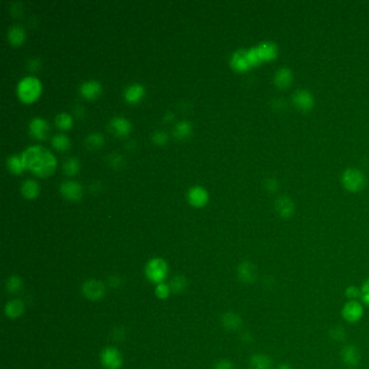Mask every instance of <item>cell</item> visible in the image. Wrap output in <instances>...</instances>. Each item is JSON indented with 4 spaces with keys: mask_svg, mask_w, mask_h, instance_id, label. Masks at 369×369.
<instances>
[{
    "mask_svg": "<svg viewBox=\"0 0 369 369\" xmlns=\"http://www.w3.org/2000/svg\"><path fill=\"white\" fill-rule=\"evenodd\" d=\"M22 162L25 168L31 169L37 176L47 177L51 174L56 167L54 155L41 145L27 147L22 153Z\"/></svg>",
    "mask_w": 369,
    "mask_h": 369,
    "instance_id": "1",
    "label": "cell"
},
{
    "mask_svg": "<svg viewBox=\"0 0 369 369\" xmlns=\"http://www.w3.org/2000/svg\"><path fill=\"white\" fill-rule=\"evenodd\" d=\"M41 82L34 76L24 77L17 84V95L26 103L33 102L41 93Z\"/></svg>",
    "mask_w": 369,
    "mask_h": 369,
    "instance_id": "2",
    "label": "cell"
},
{
    "mask_svg": "<svg viewBox=\"0 0 369 369\" xmlns=\"http://www.w3.org/2000/svg\"><path fill=\"white\" fill-rule=\"evenodd\" d=\"M168 264L162 258H153L145 266V275L149 282L156 285L162 284L168 275Z\"/></svg>",
    "mask_w": 369,
    "mask_h": 369,
    "instance_id": "3",
    "label": "cell"
},
{
    "mask_svg": "<svg viewBox=\"0 0 369 369\" xmlns=\"http://www.w3.org/2000/svg\"><path fill=\"white\" fill-rule=\"evenodd\" d=\"M342 318L347 323H357L364 315V306L358 300H348L341 310Z\"/></svg>",
    "mask_w": 369,
    "mask_h": 369,
    "instance_id": "4",
    "label": "cell"
},
{
    "mask_svg": "<svg viewBox=\"0 0 369 369\" xmlns=\"http://www.w3.org/2000/svg\"><path fill=\"white\" fill-rule=\"evenodd\" d=\"M342 183L348 191L357 192L365 185V177L356 169H347L342 174Z\"/></svg>",
    "mask_w": 369,
    "mask_h": 369,
    "instance_id": "5",
    "label": "cell"
},
{
    "mask_svg": "<svg viewBox=\"0 0 369 369\" xmlns=\"http://www.w3.org/2000/svg\"><path fill=\"white\" fill-rule=\"evenodd\" d=\"M101 363L105 369H119L123 365V356L116 347L108 346L101 353Z\"/></svg>",
    "mask_w": 369,
    "mask_h": 369,
    "instance_id": "6",
    "label": "cell"
},
{
    "mask_svg": "<svg viewBox=\"0 0 369 369\" xmlns=\"http://www.w3.org/2000/svg\"><path fill=\"white\" fill-rule=\"evenodd\" d=\"M83 294L89 300H100L105 294V287L103 283L95 279L87 281L83 286Z\"/></svg>",
    "mask_w": 369,
    "mask_h": 369,
    "instance_id": "7",
    "label": "cell"
},
{
    "mask_svg": "<svg viewBox=\"0 0 369 369\" xmlns=\"http://www.w3.org/2000/svg\"><path fill=\"white\" fill-rule=\"evenodd\" d=\"M341 358L342 362L347 367L354 368L360 364L361 361L360 350H358V348L353 344H347L341 350Z\"/></svg>",
    "mask_w": 369,
    "mask_h": 369,
    "instance_id": "8",
    "label": "cell"
},
{
    "mask_svg": "<svg viewBox=\"0 0 369 369\" xmlns=\"http://www.w3.org/2000/svg\"><path fill=\"white\" fill-rule=\"evenodd\" d=\"M238 278L245 284H253L257 278L256 266L249 261H245L239 264L237 268Z\"/></svg>",
    "mask_w": 369,
    "mask_h": 369,
    "instance_id": "9",
    "label": "cell"
},
{
    "mask_svg": "<svg viewBox=\"0 0 369 369\" xmlns=\"http://www.w3.org/2000/svg\"><path fill=\"white\" fill-rule=\"evenodd\" d=\"M60 191L63 194L64 197L67 199H72V201H77L81 198L83 194V189L81 184L75 181H65L61 184Z\"/></svg>",
    "mask_w": 369,
    "mask_h": 369,
    "instance_id": "10",
    "label": "cell"
},
{
    "mask_svg": "<svg viewBox=\"0 0 369 369\" xmlns=\"http://www.w3.org/2000/svg\"><path fill=\"white\" fill-rule=\"evenodd\" d=\"M293 99L295 105L298 108L303 109V111H307V109H310L314 105V99L312 94L306 90L296 91Z\"/></svg>",
    "mask_w": 369,
    "mask_h": 369,
    "instance_id": "11",
    "label": "cell"
},
{
    "mask_svg": "<svg viewBox=\"0 0 369 369\" xmlns=\"http://www.w3.org/2000/svg\"><path fill=\"white\" fill-rule=\"evenodd\" d=\"M188 201L194 206H203L208 201V193L203 186H193L189 188L188 194Z\"/></svg>",
    "mask_w": 369,
    "mask_h": 369,
    "instance_id": "12",
    "label": "cell"
},
{
    "mask_svg": "<svg viewBox=\"0 0 369 369\" xmlns=\"http://www.w3.org/2000/svg\"><path fill=\"white\" fill-rule=\"evenodd\" d=\"M258 50L259 56H260L261 61H270V60H273L276 57L277 55V47L274 43H270V42H264L261 43L259 46L256 47Z\"/></svg>",
    "mask_w": 369,
    "mask_h": 369,
    "instance_id": "13",
    "label": "cell"
},
{
    "mask_svg": "<svg viewBox=\"0 0 369 369\" xmlns=\"http://www.w3.org/2000/svg\"><path fill=\"white\" fill-rule=\"evenodd\" d=\"M250 369H272L273 361L270 356L265 354H254L249 361Z\"/></svg>",
    "mask_w": 369,
    "mask_h": 369,
    "instance_id": "14",
    "label": "cell"
},
{
    "mask_svg": "<svg viewBox=\"0 0 369 369\" xmlns=\"http://www.w3.org/2000/svg\"><path fill=\"white\" fill-rule=\"evenodd\" d=\"M231 65L237 71H246L250 67V63L247 56V50H238L234 52L231 59Z\"/></svg>",
    "mask_w": 369,
    "mask_h": 369,
    "instance_id": "15",
    "label": "cell"
},
{
    "mask_svg": "<svg viewBox=\"0 0 369 369\" xmlns=\"http://www.w3.org/2000/svg\"><path fill=\"white\" fill-rule=\"evenodd\" d=\"M29 129H31V132L34 137L38 139H44L48 133L49 125L45 119L41 117H36L32 119L31 124H29Z\"/></svg>",
    "mask_w": 369,
    "mask_h": 369,
    "instance_id": "16",
    "label": "cell"
},
{
    "mask_svg": "<svg viewBox=\"0 0 369 369\" xmlns=\"http://www.w3.org/2000/svg\"><path fill=\"white\" fill-rule=\"evenodd\" d=\"M275 208L279 216L283 218L290 217L295 210V206L288 197H279L275 204Z\"/></svg>",
    "mask_w": 369,
    "mask_h": 369,
    "instance_id": "17",
    "label": "cell"
},
{
    "mask_svg": "<svg viewBox=\"0 0 369 369\" xmlns=\"http://www.w3.org/2000/svg\"><path fill=\"white\" fill-rule=\"evenodd\" d=\"M24 303L21 300H17V299H14V300L9 301L6 304L5 307V312L6 315L10 318H16L20 317L23 312H24Z\"/></svg>",
    "mask_w": 369,
    "mask_h": 369,
    "instance_id": "18",
    "label": "cell"
},
{
    "mask_svg": "<svg viewBox=\"0 0 369 369\" xmlns=\"http://www.w3.org/2000/svg\"><path fill=\"white\" fill-rule=\"evenodd\" d=\"M293 73L289 68H279L274 76V82L279 88H286L292 84Z\"/></svg>",
    "mask_w": 369,
    "mask_h": 369,
    "instance_id": "19",
    "label": "cell"
},
{
    "mask_svg": "<svg viewBox=\"0 0 369 369\" xmlns=\"http://www.w3.org/2000/svg\"><path fill=\"white\" fill-rule=\"evenodd\" d=\"M111 126H112L113 131L117 134H121V135L127 134L129 131H130V128H131L130 122H129L128 119H126L125 117L113 118L111 122Z\"/></svg>",
    "mask_w": 369,
    "mask_h": 369,
    "instance_id": "20",
    "label": "cell"
},
{
    "mask_svg": "<svg viewBox=\"0 0 369 369\" xmlns=\"http://www.w3.org/2000/svg\"><path fill=\"white\" fill-rule=\"evenodd\" d=\"M144 94V88L140 84L128 86L125 90V98L129 102H137Z\"/></svg>",
    "mask_w": 369,
    "mask_h": 369,
    "instance_id": "21",
    "label": "cell"
},
{
    "mask_svg": "<svg viewBox=\"0 0 369 369\" xmlns=\"http://www.w3.org/2000/svg\"><path fill=\"white\" fill-rule=\"evenodd\" d=\"M222 324L230 331H236L242 326V318L236 313L228 312L222 316Z\"/></svg>",
    "mask_w": 369,
    "mask_h": 369,
    "instance_id": "22",
    "label": "cell"
},
{
    "mask_svg": "<svg viewBox=\"0 0 369 369\" xmlns=\"http://www.w3.org/2000/svg\"><path fill=\"white\" fill-rule=\"evenodd\" d=\"M81 92L86 98H94L101 92V85L96 81H87L82 85Z\"/></svg>",
    "mask_w": 369,
    "mask_h": 369,
    "instance_id": "23",
    "label": "cell"
},
{
    "mask_svg": "<svg viewBox=\"0 0 369 369\" xmlns=\"http://www.w3.org/2000/svg\"><path fill=\"white\" fill-rule=\"evenodd\" d=\"M9 41L14 45H20L25 38V32L21 25H13L8 31Z\"/></svg>",
    "mask_w": 369,
    "mask_h": 369,
    "instance_id": "24",
    "label": "cell"
},
{
    "mask_svg": "<svg viewBox=\"0 0 369 369\" xmlns=\"http://www.w3.org/2000/svg\"><path fill=\"white\" fill-rule=\"evenodd\" d=\"M21 191H22V194L26 198L32 199V198L36 197L37 194L39 193V185H38V183L36 181L31 180V179H28V180H25L23 182L22 187H21Z\"/></svg>",
    "mask_w": 369,
    "mask_h": 369,
    "instance_id": "25",
    "label": "cell"
},
{
    "mask_svg": "<svg viewBox=\"0 0 369 369\" xmlns=\"http://www.w3.org/2000/svg\"><path fill=\"white\" fill-rule=\"evenodd\" d=\"M191 124L187 123L186 121L179 122L173 128V134L178 139H183L191 133Z\"/></svg>",
    "mask_w": 369,
    "mask_h": 369,
    "instance_id": "26",
    "label": "cell"
},
{
    "mask_svg": "<svg viewBox=\"0 0 369 369\" xmlns=\"http://www.w3.org/2000/svg\"><path fill=\"white\" fill-rule=\"evenodd\" d=\"M7 164H8V168L13 173H20L25 168L22 162V158H20L17 155L9 156L7 159Z\"/></svg>",
    "mask_w": 369,
    "mask_h": 369,
    "instance_id": "27",
    "label": "cell"
},
{
    "mask_svg": "<svg viewBox=\"0 0 369 369\" xmlns=\"http://www.w3.org/2000/svg\"><path fill=\"white\" fill-rule=\"evenodd\" d=\"M51 144L56 149H62V151H64V149H66L69 146V144H71V141H69L67 135L63 133H57L52 138Z\"/></svg>",
    "mask_w": 369,
    "mask_h": 369,
    "instance_id": "28",
    "label": "cell"
},
{
    "mask_svg": "<svg viewBox=\"0 0 369 369\" xmlns=\"http://www.w3.org/2000/svg\"><path fill=\"white\" fill-rule=\"evenodd\" d=\"M55 124L61 129H68L73 125L72 116L67 113H60L55 117Z\"/></svg>",
    "mask_w": 369,
    "mask_h": 369,
    "instance_id": "29",
    "label": "cell"
},
{
    "mask_svg": "<svg viewBox=\"0 0 369 369\" xmlns=\"http://www.w3.org/2000/svg\"><path fill=\"white\" fill-rule=\"evenodd\" d=\"M63 169L66 174H75L79 169V162L75 157H69L63 164Z\"/></svg>",
    "mask_w": 369,
    "mask_h": 369,
    "instance_id": "30",
    "label": "cell"
},
{
    "mask_svg": "<svg viewBox=\"0 0 369 369\" xmlns=\"http://www.w3.org/2000/svg\"><path fill=\"white\" fill-rule=\"evenodd\" d=\"M185 287H186V281H185V278L182 276L174 277L170 284L171 290L176 294H180V293L184 292Z\"/></svg>",
    "mask_w": 369,
    "mask_h": 369,
    "instance_id": "31",
    "label": "cell"
},
{
    "mask_svg": "<svg viewBox=\"0 0 369 369\" xmlns=\"http://www.w3.org/2000/svg\"><path fill=\"white\" fill-rule=\"evenodd\" d=\"M21 286H22V281H21V278H20V277L11 276L8 279V283H7L8 292L12 293V294L17 293L20 289H21Z\"/></svg>",
    "mask_w": 369,
    "mask_h": 369,
    "instance_id": "32",
    "label": "cell"
},
{
    "mask_svg": "<svg viewBox=\"0 0 369 369\" xmlns=\"http://www.w3.org/2000/svg\"><path fill=\"white\" fill-rule=\"evenodd\" d=\"M170 292H171L170 286H168V285L165 284V283L156 285L155 295H156L159 299H162V300H164V299H167V298L169 297V295H170Z\"/></svg>",
    "mask_w": 369,
    "mask_h": 369,
    "instance_id": "33",
    "label": "cell"
},
{
    "mask_svg": "<svg viewBox=\"0 0 369 369\" xmlns=\"http://www.w3.org/2000/svg\"><path fill=\"white\" fill-rule=\"evenodd\" d=\"M345 297L348 299V300H357V299L361 298V288H358L354 285L346 287Z\"/></svg>",
    "mask_w": 369,
    "mask_h": 369,
    "instance_id": "34",
    "label": "cell"
},
{
    "mask_svg": "<svg viewBox=\"0 0 369 369\" xmlns=\"http://www.w3.org/2000/svg\"><path fill=\"white\" fill-rule=\"evenodd\" d=\"M87 143L92 146V147H98L100 145H102L103 143V137L100 133H91L90 135H88L87 138Z\"/></svg>",
    "mask_w": 369,
    "mask_h": 369,
    "instance_id": "35",
    "label": "cell"
},
{
    "mask_svg": "<svg viewBox=\"0 0 369 369\" xmlns=\"http://www.w3.org/2000/svg\"><path fill=\"white\" fill-rule=\"evenodd\" d=\"M329 334H331L332 339H334L335 341H338V342L339 341H343L344 338H345V332H344V329L341 328V327L333 328Z\"/></svg>",
    "mask_w": 369,
    "mask_h": 369,
    "instance_id": "36",
    "label": "cell"
},
{
    "mask_svg": "<svg viewBox=\"0 0 369 369\" xmlns=\"http://www.w3.org/2000/svg\"><path fill=\"white\" fill-rule=\"evenodd\" d=\"M361 299L363 303L369 306V277L363 283L361 287Z\"/></svg>",
    "mask_w": 369,
    "mask_h": 369,
    "instance_id": "37",
    "label": "cell"
},
{
    "mask_svg": "<svg viewBox=\"0 0 369 369\" xmlns=\"http://www.w3.org/2000/svg\"><path fill=\"white\" fill-rule=\"evenodd\" d=\"M153 139H154V141H155L156 143L162 144V143H164V142L167 141L168 137H167V133L164 132V131H156V132H154V134H153Z\"/></svg>",
    "mask_w": 369,
    "mask_h": 369,
    "instance_id": "38",
    "label": "cell"
},
{
    "mask_svg": "<svg viewBox=\"0 0 369 369\" xmlns=\"http://www.w3.org/2000/svg\"><path fill=\"white\" fill-rule=\"evenodd\" d=\"M216 369H233V364L228 360H221L216 365Z\"/></svg>",
    "mask_w": 369,
    "mask_h": 369,
    "instance_id": "39",
    "label": "cell"
},
{
    "mask_svg": "<svg viewBox=\"0 0 369 369\" xmlns=\"http://www.w3.org/2000/svg\"><path fill=\"white\" fill-rule=\"evenodd\" d=\"M277 369H294V368H293V366H290L289 364L284 363V364H281V365H279Z\"/></svg>",
    "mask_w": 369,
    "mask_h": 369,
    "instance_id": "40",
    "label": "cell"
}]
</instances>
